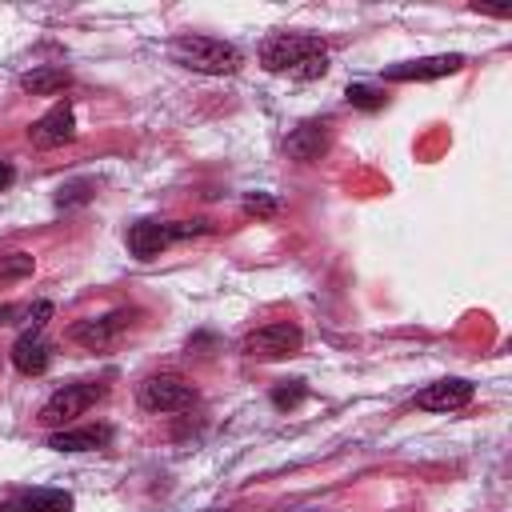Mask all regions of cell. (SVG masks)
Listing matches in <instances>:
<instances>
[{"instance_id":"6da1fadb","label":"cell","mask_w":512,"mask_h":512,"mask_svg":"<svg viewBox=\"0 0 512 512\" xmlns=\"http://www.w3.org/2000/svg\"><path fill=\"white\" fill-rule=\"evenodd\" d=\"M260 64L268 72H288L296 80H316L328 72V48L320 36H296V32H280L272 40H264L260 48Z\"/></svg>"},{"instance_id":"7a4b0ae2","label":"cell","mask_w":512,"mask_h":512,"mask_svg":"<svg viewBox=\"0 0 512 512\" xmlns=\"http://www.w3.org/2000/svg\"><path fill=\"white\" fill-rule=\"evenodd\" d=\"M168 52H172L176 64H184V68H192V72H208V76H232V72L244 64V56H240L236 44L216 40V36H196V32L176 36V40L168 44Z\"/></svg>"},{"instance_id":"3957f363","label":"cell","mask_w":512,"mask_h":512,"mask_svg":"<svg viewBox=\"0 0 512 512\" xmlns=\"http://www.w3.org/2000/svg\"><path fill=\"white\" fill-rule=\"evenodd\" d=\"M200 232H208V224L204 220H180V224H160V220H136L132 228H128V252L132 256H140V260H152V256H160L172 240H184V236H200Z\"/></svg>"},{"instance_id":"277c9868","label":"cell","mask_w":512,"mask_h":512,"mask_svg":"<svg viewBox=\"0 0 512 512\" xmlns=\"http://www.w3.org/2000/svg\"><path fill=\"white\" fill-rule=\"evenodd\" d=\"M100 396H104V384H92V380L64 384V388H56V392L40 404V416H36V420H40L44 428H60V424H68V420L84 416Z\"/></svg>"},{"instance_id":"5b68a950","label":"cell","mask_w":512,"mask_h":512,"mask_svg":"<svg viewBox=\"0 0 512 512\" xmlns=\"http://www.w3.org/2000/svg\"><path fill=\"white\" fill-rule=\"evenodd\" d=\"M136 400H140V408H148V412H184V408H192L196 388H192L184 376H176V372H156V376L140 380Z\"/></svg>"},{"instance_id":"8992f818","label":"cell","mask_w":512,"mask_h":512,"mask_svg":"<svg viewBox=\"0 0 512 512\" xmlns=\"http://www.w3.org/2000/svg\"><path fill=\"white\" fill-rule=\"evenodd\" d=\"M304 344V332L288 320H276V324H260L244 336V356L252 360H284V356H296Z\"/></svg>"},{"instance_id":"52a82bcc","label":"cell","mask_w":512,"mask_h":512,"mask_svg":"<svg viewBox=\"0 0 512 512\" xmlns=\"http://www.w3.org/2000/svg\"><path fill=\"white\" fill-rule=\"evenodd\" d=\"M72 136H76V112H72V100L52 104V108L28 128V140H32L36 148H60V144H68Z\"/></svg>"},{"instance_id":"ba28073f","label":"cell","mask_w":512,"mask_h":512,"mask_svg":"<svg viewBox=\"0 0 512 512\" xmlns=\"http://www.w3.org/2000/svg\"><path fill=\"white\" fill-rule=\"evenodd\" d=\"M132 316L136 312H128V308H116V312H108V316H92V320H76L72 328H68V336L76 340V344H84V348H108L128 324H132Z\"/></svg>"},{"instance_id":"9c48e42d","label":"cell","mask_w":512,"mask_h":512,"mask_svg":"<svg viewBox=\"0 0 512 512\" xmlns=\"http://www.w3.org/2000/svg\"><path fill=\"white\" fill-rule=\"evenodd\" d=\"M468 400H472V384L456 380V376L452 380H436L424 392H416V408H424V412H456Z\"/></svg>"},{"instance_id":"30bf717a","label":"cell","mask_w":512,"mask_h":512,"mask_svg":"<svg viewBox=\"0 0 512 512\" xmlns=\"http://www.w3.org/2000/svg\"><path fill=\"white\" fill-rule=\"evenodd\" d=\"M464 68V56L460 52H448V56H428V60H408V64H392L384 72V80H436V76H452Z\"/></svg>"},{"instance_id":"8fae6325","label":"cell","mask_w":512,"mask_h":512,"mask_svg":"<svg viewBox=\"0 0 512 512\" xmlns=\"http://www.w3.org/2000/svg\"><path fill=\"white\" fill-rule=\"evenodd\" d=\"M12 364H16V372H24V376H40V372L52 364V344H48L36 328H28V332L12 344Z\"/></svg>"},{"instance_id":"7c38bea8","label":"cell","mask_w":512,"mask_h":512,"mask_svg":"<svg viewBox=\"0 0 512 512\" xmlns=\"http://www.w3.org/2000/svg\"><path fill=\"white\" fill-rule=\"evenodd\" d=\"M324 148H328V128H324L320 120H304V124L284 140V152H288L292 160H300V164L320 160Z\"/></svg>"},{"instance_id":"4fadbf2b","label":"cell","mask_w":512,"mask_h":512,"mask_svg":"<svg viewBox=\"0 0 512 512\" xmlns=\"http://www.w3.org/2000/svg\"><path fill=\"white\" fill-rule=\"evenodd\" d=\"M112 440V428H60V432H52L48 436V448H56V452H96V448H104Z\"/></svg>"},{"instance_id":"5bb4252c","label":"cell","mask_w":512,"mask_h":512,"mask_svg":"<svg viewBox=\"0 0 512 512\" xmlns=\"http://www.w3.org/2000/svg\"><path fill=\"white\" fill-rule=\"evenodd\" d=\"M16 500L28 512H72V496L64 488H28V492H16Z\"/></svg>"},{"instance_id":"9a60e30c","label":"cell","mask_w":512,"mask_h":512,"mask_svg":"<svg viewBox=\"0 0 512 512\" xmlns=\"http://www.w3.org/2000/svg\"><path fill=\"white\" fill-rule=\"evenodd\" d=\"M68 80H72L68 68H32V72L20 76V88L32 92V96H52V92L68 88Z\"/></svg>"},{"instance_id":"2e32d148","label":"cell","mask_w":512,"mask_h":512,"mask_svg":"<svg viewBox=\"0 0 512 512\" xmlns=\"http://www.w3.org/2000/svg\"><path fill=\"white\" fill-rule=\"evenodd\" d=\"M32 272V256L28 252H8L0 256V280H20Z\"/></svg>"},{"instance_id":"e0dca14e","label":"cell","mask_w":512,"mask_h":512,"mask_svg":"<svg viewBox=\"0 0 512 512\" xmlns=\"http://www.w3.org/2000/svg\"><path fill=\"white\" fill-rule=\"evenodd\" d=\"M344 96H348V104H356V108H368V112L384 104V96H380L376 88H368V84H348V92H344Z\"/></svg>"},{"instance_id":"ac0fdd59","label":"cell","mask_w":512,"mask_h":512,"mask_svg":"<svg viewBox=\"0 0 512 512\" xmlns=\"http://www.w3.org/2000/svg\"><path fill=\"white\" fill-rule=\"evenodd\" d=\"M244 212L248 216H276V200L264 196V192H248L244 196Z\"/></svg>"},{"instance_id":"d6986e66","label":"cell","mask_w":512,"mask_h":512,"mask_svg":"<svg viewBox=\"0 0 512 512\" xmlns=\"http://www.w3.org/2000/svg\"><path fill=\"white\" fill-rule=\"evenodd\" d=\"M300 396H304V384L296 380L292 388H276V392H272V404H276V408H292Z\"/></svg>"},{"instance_id":"ffe728a7","label":"cell","mask_w":512,"mask_h":512,"mask_svg":"<svg viewBox=\"0 0 512 512\" xmlns=\"http://www.w3.org/2000/svg\"><path fill=\"white\" fill-rule=\"evenodd\" d=\"M48 316H52V300H36V304H32V312H28L32 328H40V324H44Z\"/></svg>"},{"instance_id":"44dd1931","label":"cell","mask_w":512,"mask_h":512,"mask_svg":"<svg viewBox=\"0 0 512 512\" xmlns=\"http://www.w3.org/2000/svg\"><path fill=\"white\" fill-rule=\"evenodd\" d=\"M12 180H16V168L8 160H0V188H12Z\"/></svg>"},{"instance_id":"7402d4cb","label":"cell","mask_w":512,"mask_h":512,"mask_svg":"<svg viewBox=\"0 0 512 512\" xmlns=\"http://www.w3.org/2000/svg\"><path fill=\"white\" fill-rule=\"evenodd\" d=\"M0 512H28V508H24V504L12 496V500H4V504H0Z\"/></svg>"}]
</instances>
